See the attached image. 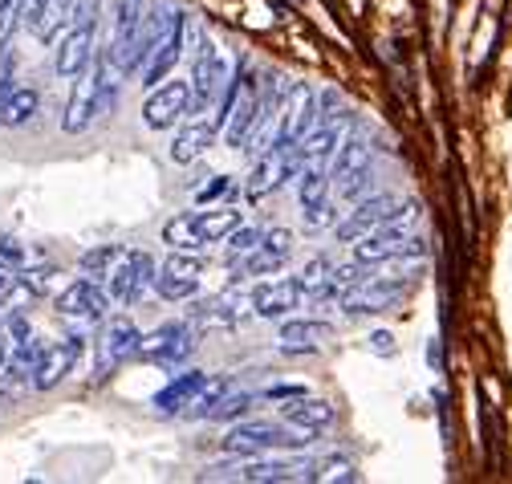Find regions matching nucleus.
<instances>
[{
	"label": "nucleus",
	"mask_w": 512,
	"mask_h": 484,
	"mask_svg": "<svg viewBox=\"0 0 512 484\" xmlns=\"http://www.w3.org/2000/svg\"><path fill=\"white\" fill-rule=\"evenodd\" d=\"M248 297L256 318H289V310H297L305 301V285L301 277H277V281H261Z\"/></svg>",
	"instance_id": "a211bd4d"
},
{
	"label": "nucleus",
	"mask_w": 512,
	"mask_h": 484,
	"mask_svg": "<svg viewBox=\"0 0 512 484\" xmlns=\"http://www.w3.org/2000/svg\"><path fill=\"white\" fill-rule=\"evenodd\" d=\"M391 212H395V200H391V196H370V200H358V208L334 224L338 245H354V240H362V236H366V232H374L378 224H387V216H391Z\"/></svg>",
	"instance_id": "5701e85b"
},
{
	"label": "nucleus",
	"mask_w": 512,
	"mask_h": 484,
	"mask_svg": "<svg viewBox=\"0 0 512 484\" xmlns=\"http://www.w3.org/2000/svg\"><path fill=\"white\" fill-rule=\"evenodd\" d=\"M261 114H265V82L261 74L252 70L248 57H240L236 70H232V82L216 106V118H220V131H224V143L244 151L248 135L256 131V123H261Z\"/></svg>",
	"instance_id": "f257e3e1"
},
{
	"label": "nucleus",
	"mask_w": 512,
	"mask_h": 484,
	"mask_svg": "<svg viewBox=\"0 0 512 484\" xmlns=\"http://www.w3.org/2000/svg\"><path fill=\"white\" fill-rule=\"evenodd\" d=\"M204 387H208V371H183V375H175L163 391H155V399H151V407L159 411V415H183L191 403H196L200 395H204Z\"/></svg>",
	"instance_id": "b1692460"
},
{
	"label": "nucleus",
	"mask_w": 512,
	"mask_h": 484,
	"mask_svg": "<svg viewBox=\"0 0 512 484\" xmlns=\"http://www.w3.org/2000/svg\"><path fill=\"white\" fill-rule=\"evenodd\" d=\"M289 257H281V253H273L269 245H256L248 257H240V261H232V269L240 273V277H269V273H277L281 265H285Z\"/></svg>",
	"instance_id": "2f4dec72"
},
{
	"label": "nucleus",
	"mask_w": 512,
	"mask_h": 484,
	"mask_svg": "<svg viewBox=\"0 0 512 484\" xmlns=\"http://www.w3.org/2000/svg\"><path fill=\"white\" fill-rule=\"evenodd\" d=\"M187 33H191V25H187V13H171V21H167V29L159 33V41H155V49L147 53V62H143V86L147 90H155L159 82H167V74L179 66V57H183V45H187Z\"/></svg>",
	"instance_id": "9b49d317"
},
{
	"label": "nucleus",
	"mask_w": 512,
	"mask_h": 484,
	"mask_svg": "<svg viewBox=\"0 0 512 484\" xmlns=\"http://www.w3.org/2000/svg\"><path fill=\"white\" fill-rule=\"evenodd\" d=\"M13 281H17V269H9V265H0V297H5V293L13 289Z\"/></svg>",
	"instance_id": "a18cd8bd"
},
{
	"label": "nucleus",
	"mask_w": 512,
	"mask_h": 484,
	"mask_svg": "<svg viewBox=\"0 0 512 484\" xmlns=\"http://www.w3.org/2000/svg\"><path fill=\"white\" fill-rule=\"evenodd\" d=\"M297 171H301V163H297V147H281V143H273L269 151L256 155V163H252V171H248L244 192H248V200H269L273 192L285 188V179H297Z\"/></svg>",
	"instance_id": "9d476101"
},
{
	"label": "nucleus",
	"mask_w": 512,
	"mask_h": 484,
	"mask_svg": "<svg viewBox=\"0 0 512 484\" xmlns=\"http://www.w3.org/2000/svg\"><path fill=\"white\" fill-rule=\"evenodd\" d=\"M248 314H252V297L240 289L216 293V297L200 301V306H191V318L204 322V326H240Z\"/></svg>",
	"instance_id": "393cba45"
},
{
	"label": "nucleus",
	"mask_w": 512,
	"mask_h": 484,
	"mask_svg": "<svg viewBox=\"0 0 512 484\" xmlns=\"http://www.w3.org/2000/svg\"><path fill=\"white\" fill-rule=\"evenodd\" d=\"M191 346H196V330H191V322H163L155 334H143L139 358L175 367V362H183L191 354Z\"/></svg>",
	"instance_id": "2eb2a0df"
},
{
	"label": "nucleus",
	"mask_w": 512,
	"mask_h": 484,
	"mask_svg": "<svg viewBox=\"0 0 512 484\" xmlns=\"http://www.w3.org/2000/svg\"><path fill=\"white\" fill-rule=\"evenodd\" d=\"M309 436L313 432L297 428V423H289V419H281V423L244 419V423H236V428H228L224 452H232V456H265V452H277V448H305Z\"/></svg>",
	"instance_id": "423d86ee"
},
{
	"label": "nucleus",
	"mask_w": 512,
	"mask_h": 484,
	"mask_svg": "<svg viewBox=\"0 0 512 484\" xmlns=\"http://www.w3.org/2000/svg\"><path fill=\"white\" fill-rule=\"evenodd\" d=\"M78 358H82V334H70V338H61L57 346H49L37 362V371H33V387L37 391H53L57 383H66L78 367Z\"/></svg>",
	"instance_id": "aec40b11"
},
{
	"label": "nucleus",
	"mask_w": 512,
	"mask_h": 484,
	"mask_svg": "<svg viewBox=\"0 0 512 484\" xmlns=\"http://www.w3.org/2000/svg\"><path fill=\"white\" fill-rule=\"evenodd\" d=\"M350 249H354V261H362V265L387 261V257H399V253H427L423 236L415 228H399V224H378L374 232L354 240Z\"/></svg>",
	"instance_id": "f8f14e48"
},
{
	"label": "nucleus",
	"mask_w": 512,
	"mask_h": 484,
	"mask_svg": "<svg viewBox=\"0 0 512 484\" xmlns=\"http://www.w3.org/2000/svg\"><path fill=\"white\" fill-rule=\"evenodd\" d=\"M155 261L147 253H122L114 261V269L106 273V293L110 301H118V306H139V301L155 289Z\"/></svg>",
	"instance_id": "0eeeda50"
},
{
	"label": "nucleus",
	"mask_w": 512,
	"mask_h": 484,
	"mask_svg": "<svg viewBox=\"0 0 512 484\" xmlns=\"http://www.w3.org/2000/svg\"><path fill=\"white\" fill-rule=\"evenodd\" d=\"M342 216H338V208L330 204V200H322V204H313V208H305V224L317 232V228H334Z\"/></svg>",
	"instance_id": "58836bf2"
},
{
	"label": "nucleus",
	"mask_w": 512,
	"mask_h": 484,
	"mask_svg": "<svg viewBox=\"0 0 512 484\" xmlns=\"http://www.w3.org/2000/svg\"><path fill=\"white\" fill-rule=\"evenodd\" d=\"M139 17H143V0H118V9H114V33H110V45H106V62L118 74H135L131 70V45H135Z\"/></svg>",
	"instance_id": "6ab92c4d"
},
{
	"label": "nucleus",
	"mask_w": 512,
	"mask_h": 484,
	"mask_svg": "<svg viewBox=\"0 0 512 484\" xmlns=\"http://www.w3.org/2000/svg\"><path fill=\"white\" fill-rule=\"evenodd\" d=\"M37 106H41V94H37L33 86H13V94L0 102V127L17 131V127H25V123H33Z\"/></svg>",
	"instance_id": "c756f323"
},
{
	"label": "nucleus",
	"mask_w": 512,
	"mask_h": 484,
	"mask_svg": "<svg viewBox=\"0 0 512 484\" xmlns=\"http://www.w3.org/2000/svg\"><path fill=\"white\" fill-rule=\"evenodd\" d=\"M370 350H374V354H387V358H391L399 346H395V338H391L387 330H378V334H370Z\"/></svg>",
	"instance_id": "37998d69"
},
{
	"label": "nucleus",
	"mask_w": 512,
	"mask_h": 484,
	"mask_svg": "<svg viewBox=\"0 0 512 484\" xmlns=\"http://www.w3.org/2000/svg\"><path fill=\"white\" fill-rule=\"evenodd\" d=\"M25 245L17 236H0V265H9V269H25Z\"/></svg>",
	"instance_id": "ea45409f"
},
{
	"label": "nucleus",
	"mask_w": 512,
	"mask_h": 484,
	"mask_svg": "<svg viewBox=\"0 0 512 484\" xmlns=\"http://www.w3.org/2000/svg\"><path fill=\"white\" fill-rule=\"evenodd\" d=\"M403 293L407 289H395V285H378V281H358V285H350L338 301H342V310L350 314V318H374V314H391V310H399L403 306Z\"/></svg>",
	"instance_id": "dca6fc26"
},
{
	"label": "nucleus",
	"mask_w": 512,
	"mask_h": 484,
	"mask_svg": "<svg viewBox=\"0 0 512 484\" xmlns=\"http://www.w3.org/2000/svg\"><path fill=\"white\" fill-rule=\"evenodd\" d=\"M232 192H236V179H232V175H212V184L200 188L196 200H200V204H216V200H228Z\"/></svg>",
	"instance_id": "4c0bfd02"
},
{
	"label": "nucleus",
	"mask_w": 512,
	"mask_h": 484,
	"mask_svg": "<svg viewBox=\"0 0 512 484\" xmlns=\"http://www.w3.org/2000/svg\"><path fill=\"white\" fill-rule=\"evenodd\" d=\"M244 224V212L236 208H200V212H179L163 224V240L171 249H204V245H216L224 240L232 228Z\"/></svg>",
	"instance_id": "39448f33"
},
{
	"label": "nucleus",
	"mask_w": 512,
	"mask_h": 484,
	"mask_svg": "<svg viewBox=\"0 0 512 484\" xmlns=\"http://www.w3.org/2000/svg\"><path fill=\"white\" fill-rule=\"evenodd\" d=\"M317 480H326V484H354L358 468H354L350 456H326L322 464H317Z\"/></svg>",
	"instance_id": "c9c22d12"
},
{
	"label": "nucleus",
	"mask_w": 512,
	"mask_h": 484,
	"mask_svg": "<svg viewBox=\"0 0 512 484\" xmlns=\"http://www.w3.org/2000/svg\"><path fill=\"white\" fill-rule=\"evenodd\" d=\"M281 419L297 423V428H305V432H322L334 423V407L326 399H313V395L301 391L293 399H281Z\"/></svg>",
	"instance_id": "bb28decb"
},
{
	"label": "nucleus",
	"mask_w": 512,
	"mask_h": 484,
	"mask_svg": "<svg viewBox=\"0 0 512 484\" xmlns=\"http://www.w3.org/2000/svg\"><path fill=\"white\" fill-rule=\"evenodd\" d=\"M17 25H21V0H0V53L9 49Z\"/></svg>",
	"instance_id": "e433bc0d"
},
{
	"label": "nucleus",
	"mask_w": 512,
	"mask_h": 484,
	"mask_svg": "<svg viewBox=\"0 0 512 484\" xmlns=\"http://www.w3.org/2000/svg\"><path fill=\"white\" fill-rule=\"evenodd\" d=\"M330 338H334V326L317 318H285L277 330V342L285 354H317Z\"/></svg>",
	"instance_id": "a878e982"
},
{
	"label": "nucleus",
	"mask_w": 512,
	"mask_h": 484,
	"mask_svg": "<svg viewBox=\"0 0 512 484\" xmlns=\"http://www.w3.org/2000/svg\"><path fill=\"white\" fill-rule=\"evenodd\" d=\"M216 135H220V118H216V110H196V114H187V123L179 127V135H175V143H171V159H175V163L200 159V155L212 147Z\"/></svg>",
	"instance_id": "412c9836"
},
{
	"label": "nucleus",
	"mask_w": 512,
	"mask_h": 484,
	"mask_svg": "<svg viewBox=\"0 0 512 484\" xmlns=\"http://www.w3.org/2000/svg\"><path fill=\"white\" fill-rule=\"evenodd\" d=\"M261 245H269V249L281 253V257H293V232H289V228H265Z\"/></svg>",
	"instance_id": "a19ab883"
},
{
	"label": "nucleus",
	"mask_w": 512,
	"mask_h": 484,
	"mask_svg": "<svg viewBox=\"0 0 512 484\" xmlns=\"http://www.w3.org/2000/svg\"><path fill=\"white\" fill-rule=\"evenodd\" d=\"M122 253H126L122 245H98V249L82 253V261H78V265H82V273H86V277H98V281H106V273L114 269V261H118Z\"/></svg>",
	"instance_id": "72a5a7b5"
},
{
	"label": "nucleus",
	"mask_w": 512,
	"mask_h": 484,
	"mask_svg": "<svg viewBox=\"0 0 512 484\" xmlns=\"http://www.w3.org/2000/svg\"><path fill=\"white\" fill-rule=\"evenodd\" d=\"M228 476L248 480V484H289V480H317V464H309V460H261V456H252L244 468H236Z\"/></svg>",
	"instance_id": "4be33fe9"
},
{
	"label": "nucleus",
	"mask_w": 512,
	"mask_h": 484,
	"mask_svg": "<svg viewBox=\"0 0 512 484\" xmlns=\"http://www.w3.org/2000/svg\"><path fill=\"white\" fill-rule=\"evenodd\" d=\"M423 257L427 253H399V257H387V261H374L370 265V281L378 285H395V289H411L423 273Z\"/></svg>",
	"instance_id": "cd10ccee"
},
{
	"label": "nucleus",
	"mask_w": 512,
	"mask_h": 484,
	"mask_svg": "<svg viewBox=\"0 0 512 484\" xmlns=\"http://www.w3.org/2000/svg\"><path fill=\"white\" fill-rule=\"evenodd\" d=\"M94 49H98V0H74L66 33H61L57 53H53L57 78L74 82L78 74H86L94 66Z\"/></svg>",
	"instance_id": "7ed1b4c3"
},
{
	"label": "nucleus",
	"mask_w": 512,
	"mask_h": 484,
	"mask_svg": "<svg viewBox=\"0 0 512 484\" xmlns=\"http://www.w3.org/2000/svg\"><path fill=\"white\" fill-rule=\"evenodd\" d=\"M45 5L49 0H21V25L33 33L37 29V21H41V13H45Z\"/></svg>",
	"instance_id": "79ce46f5"
},
{
	"label": "nucleus",
	"mask_w": 512,
	"mask_h": 484,
	"mask_svg": "<svg viewBox=\"0 0 512 484\" xmlns=\"http://www.w3.org/2000/svg\"><path fill=\"white\" fill-rule=\"evenodd\" d=\"M114 74L118 70L106 62V53H102V57H94V66L86 74L74 78V94H70L66 110H61V131L82 135L102 110L114 106Z\"/></svg>",
	"instance_id": "f03ea898"
},
{
	"label": "nucleus",
	"mask_w": 512,
	"mask_h": 484,
	"mask_svg": "<svg viewBox=\"0 0 512 484\" xmlns=\"http://www.w3.org/2000/svg\"><path fill=\"white\" fill-rule=\"evenodd\" d=\"M57 318H66V322H78V326H94L110 314V293L98 277H78L70 281L66 289L57 293Z\"/></svg>",
	"instance_id": "1a4fd4ad"
},
{
	"label": "nucleus",
	"mask_w": 512,
	"mask_h": 484,
	"mask_svg": "<svg viewBox=\"0 0 512 484\" xmlns=\"http://www.w3.org/2000/svg\"><path fill=\"white\" fill-rule=\"evenodd\" d=\"M139 346H143V330L131 318H114L98 342V379H106L126 358H139Z\"/></svg>",
	"instance_id": "f3484780"
},
{
	"label": "nucleus",
	"mask_w": 512,
	"mask_h": 484,
	"mask_svg": "<svg viewBox=\"0 0 512 484\" xmlns=\"http://www.w3.org/2000/svg\"><path fill=\"white\" fill-rule=\"evenodd\" d=\"M317 118V94L305 82H293L277 106V143L281 147H297L305 139V131Z\"/></svg>",
	"instance_id": "ddd939ff"
},
{
	"label": "nucleus",
	"mask_w": 512,
	"mask_h": 484,
	"mask_svg": "<svg viewBox=\"0 0 512 484\" xmlns=\"http://www.w3.org/2000/svg\"><path fill=\"white\" fill-rule=\"evenodd\" d=\"M265 240V228H252V224H240V228H232L228 236H224V253H228V265L232 261H240V257H248L256 245Z\"/></svg>",
	"instance_id": "473e14b6"
},
{
	"label": "nucleus",
	"mask_w": 512,
	"mask_h": 484,
	"mask_svg": "<svg viewBox=\"0 0 512 484\" xmlns=\"http://www.w3.org/2000/svg\"><path fill=\"white\" fill-rule=\"evenodd\" d=\"M293 395H301V387H293V383H289V387H285V383H277V387H269V391H265V399H293Z\"/></svg>",
	"instance_id": "c03bdc74"
},
{
	"label": "nucleus",
	"mask_w": 512,
	"mask_h": 484,
	"mask_svg": "<svg viewBox=\"0 0 512 484\" xmlns=\"http://www.w3.org/2000/svg\"><path fill=\"white\" fill-rule=\"evenodd\" d=\"M346 135H350V110L334 106L326 114H317L313 127L305 131V139L297 143V163L301 167H309V163H326L330 167V159H334V151L342 147Z\"/></svg>",
	"instance_id": "6e6552de"
},
{
	"label": "nucleus",
	"mask_w": 512,
	"mask_h": 484,
	"mask_svg": "<svg viewBox=\"0 0 512 484\" xmlns=\"http://www.w3.org/2000/svg\"><path fill=\"white\" fill-rule=\"evenodd\" d=\"M191 114V86L187 82H159L155 90H147L143 102V123L151 131H167Z\"/></svg>",
	"instance_id": "4468645a"
},
{
	"label": "nucleus",
	"mask_w": 512,
	"mask_h": 484,
	"mask_svg": "<svg viewBox=\"0 0 512 484\" xmlns=\"http://www.w3.org/2000/svg\"><path fill=\"white\" fill-rule=\"evenodd\" d=\"M232 82V62L224 57V49H216V41L208 33H196V49H191V114L196 110H216L224 90Z\"/></svg>",
	"instance_id": "20e7f679"
},
{
	"label": "nucleus",
	"mask_w": 512,
	"mask_h": 484,
	"mask_svg": "<svg viewBox=\"0 0 512 484\" xmlns=\"http://www.w3.org/2000/svg\"><path fill=\"white\" fill-rule=\"evenodd\" d=\"M252 403H256V395H248V391H240V395H224L216 407H212V415L208 419H216V423H236V419H244L248 411H252Z\"/></svg>",
	"instance_id": "f704fd0d"
},
{
	"label": "nucleus",
	"mask_w": 512,
	"mask_h": 484,
	"mask_svg": "<svg viewBox=\"0 0 512 484\" xmlns=\"http://www.w3.org/2000/svg\"><path fill=\"white\" fill-rule=\"evenodd\" d=\"M297 200H301V208L330 200V167L326 163H309L297 171Z\"/></svg>",
	"instance_id": "7c9ffc66"
},
{
	"label": "nucleus",
	"mask_w": 512,
	"mask_h": 484,
	"mask_svg": "<svg viewBox=\"0 0 512 484\" xmlns=\"http://www.w3.org/2000/svg\"><path fill=\"white\" fill-rule=\"evenodd\" d=\"M370 163H374V147L366 143V139H354V131L342 139V147L334 151V159H330V179H350L354 171H370Z\"/></svg>",
	"instance_id": "c85d7f7f"
}]
</instances>
